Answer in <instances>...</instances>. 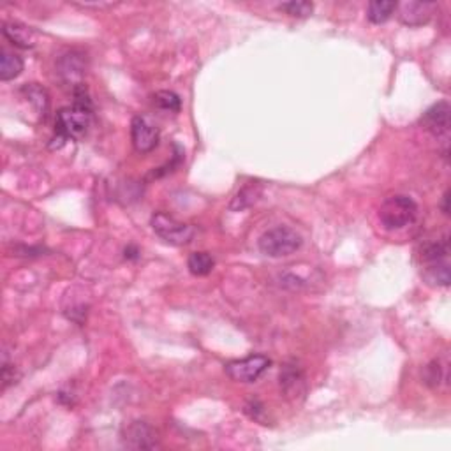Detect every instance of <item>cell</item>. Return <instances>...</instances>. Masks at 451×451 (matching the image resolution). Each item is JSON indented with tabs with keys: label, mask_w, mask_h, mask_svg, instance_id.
<instances>
[{
	"label": "cell",
	"mask_w": 451,
	"mask_h": 451,
	"mask_svg": "<svg viewBox=\"0 0 451 451\" xmlns=\"http://www.w3.org/2000/svg\"><path fill=\"white\" fill-rule=\"evenodd\" d=\"M271 361L263 354H254V356L245 358V360L231 361L226 365V372L236 383H254L267 372Z\"/></svg>",
	"instance_id": "5"
},
{
	"label": "cell",
	"mask_w": 451,
	"mask_h": 451,
	"mask_svg": "<svg viewBox=\"0 0 451 451\" xmlns=\"http://www.w3.org/2000/svg\"><path fill=\"white\" fill-rule=\"evenodd\" d=\"M450 113L451 108L446 101H440L437 105L430 106L425 113H423L422 123L429 133L433 136H446L450 133Z\"/></svg>",
	"instance_id": "8"
},
{
	"label": "cell",
	"mask_w": 451,
	"mask_h": 451,
	"mask_svg": "<svg viewBox=\"0 0 451 451\" xmlns=\"http://www.w3.org/2000/svg\"><path fill=\"white\" fill-rule=\"evenodd\" d=\"M23 71V60L13 51L4 50L0 51V80L11 81L18 78Z\"/></svg>",
	"instance_id": "13"
},
{
	"label": "cell",
	"mask_w": 451,
	"mask_h": 451,
	"mask_svg": "<svg viewBox=\"0 0 451 451\" xmlns=\"http://www.w3.org/2000/svg\"><path fill=\"white\" fill-rule=\"evenodd\" d=\"M278 9L288 13V15L296 16V18H307L312 13V9H314V6L311 2H285V4L278 6Z\"/></svg>",
	"instance_id": "20"
},
{
	"label": "cell",
	"mask_w": 451,
	"mask_h": 451,
	"mask_svg": "<svg viewBox=\"0 0 451 451\" xmlns=\"http://www.w3.org/2000/svg\"><path fill=\"white\" fill-rule=\"evenodd\" d=\"M446 254H447V240H444V242H436V243H429V245H425L422 256L426 263H437V261L444 260Z\"/></svg>",
	"instance_id": "19"
},
{
	"label": "cell",
	"mask_w": 451,
	"mask_h": 451,
	"mask_svg": "<svg viewBox=\"0 0 451 451\" xmlns=\"http://www.w3.org/2000/svg\"><path fill=\"white\" fill-rule=\"evenodd\" d=\"M426 281L432 282V284L437 285H447L450 284V267L447 263H432L429 267V271H426Z\"/></svg>",
	"instance_id": "17"
},
{
	"label": "cell",
	"mask_w": 451,
	"mask_h": 451,
	"mask_svg": "<svg viewBox=\"0 0 451 451\" xmlns=\"http://www.w3.org/2000/svg\"><path fill=\"white\" fill-rule=\"evenodd\" d=\"M416 213H418V206H416L415 199L398 194L391 196L381 205L379 220L384 228L395 231V229L409 226L416 219Z\"/></svg>",
	"instance_id": "2"
},
{
	"label": "cell",
	"mask_w": 451,
	"mask_h": 451,
	"mask_svg": "<svg viewBox=\"0 0 451 451\" xmlns=\"http://www.w3.org/2000/svg\"><path fill=\"white\" fill-rule=\"evenodd\" d=\"M400 22L408 27H419L430 22L436 11V4L432 2H402L397 4Z\"/></svg>",
	"instance_id": "7"
},
{
	"label": "cell",
	"mask_w": 451,
	"mask_h": 451,
	"mask_svg": "<svg viewBox=\"0 0 451 451\" xmlns=\"http://www.w3.org/2000/svg\"><path fill=\"white\" fill-rule=\"evenodd\" d=\"M187 267L191 270L192 275H198V277H203V275H208L210 271L215 267V261L210 256L208 253H194L189 256Z\"/></svg>",
	"instance_id": "15"
},
{
	"label": "cell",
	"mask_w": 451,
	"mask_h": 451,
	"mask_svg": "<svg viewBox=\"0 0 451 451\" xmlns=\"http://www.w3.org/2000/svg\"><path fill=\"white\" fill-rule=\"evenodd\" d=\"M447 203H450V192H446V194H444V203H443V210H444V213H450V206H447Z\"/></svg>",
	"instance_id": "22"
},
{
	"label": "cell",
	"mask_w": 451,
	"mask_h": 451,
	"mask_svg": "<svg viewBox=\"0 0 451 451\" xmlns=\"http://www.w3.org/2000/svg\"><path fill=\"white\" fill-rule=\"evenodd\" d=\"M22 92L27 95V99L36 106V109L41 113V115H44V113L48 112V105H50V101H48V94L43 87H39L37 83L25 85V87L22 88Z\"/></svg>",
	"instance_id": "16"
},
{
	"label": "cell",
	"mask_w": 451,
	"mask_h": 451,
	"mask_svg": "<svg viewBox=\"0 0 451 451\" xmlns=\"http://www.w3.org/2000/svg\"><path fill=\"white\" fill-rule=\"evenodd\" d=\"M281 388L288 397H298L305 390V377L296 365H285L281 372Z\"/></svg>",
	"instance_id": "10"
},
{
	"label": "cell",
	"mask_w": 451,
	"mask_h": 451,
	"mask_svg": "<svg viewBox=\"0 0 451 451\" xmlns=\"http://www.w3.org/2000/svg\"><path fill=\"white\" fill-rule=\"evenodd\" d=\"M130 136H133L134 148L140 154L152 152L159 143V129L144 116H134L130 123Z\"/></svg>",
	"instance_id": "6"
},
{
	"label": "cell",
	"mask_w": 451,
	"mask_h": 451,
	"mask_svg": "<svg viewBox=\"0 0 451 451\" xmlns=\"http://www.w3.org/2000/svg\"><path fill=\"white\" fill-rule=\"evenodd\" d=\"M154 102H156L157 106H159L161 109H164V112H173V113H178L182 108V101L180 97H178L175 92H170V90H161L157 92L156 97H154Z\"/></svg>",
	"instance_id": "18"
},
{
	"label": "cell",
	"mask_w": 451,
	"mask_h": 451,
	"mask_svg": "<svg viewBox=\"0 0 451 451\" xmlns=\"http://www.w3.org/2000/svg\"><path fill=\"white\" fill-rule=\"evenodd\" d=\"M152 228L163 240L171 245H184L189 243L194 236V228L189 224H182L175 220L171 215L157 212L152 215Z\"/></svg>",
	"instance_id": "4"
},
{
	"label": "cell",
	"mask_w": 451,
	"mask_h": 451,
	"mask_svg": "<svg viewBox=\"0 0 451 451\" xmlns=\"http://www.w3.org/2000/svg\"><path fill=\"white\" fill-rule=\"evenodd\" d=\"M257 245L264 256L285 257L302 247V236L295 229L281 226V228H274L264 233Z\"/></svg>",
	"instance_id": "3"
},
{
	"label": "cell",
	"mask_w": 451,
	"mask_h": 451,
	"mask_svg": "<svg viewBox=\"0 0 451 451\" xmlns=\"http://www.w3.org/2000/svg\"><path fill=\"white\" fill-rule=\"evenodd\" d=\"M123 443L133 450H150L157 446V437L152 426H148L144 422H134L126 430Z\"/></svg>",
	"instance_id": "9"
},
{
	"label": "cell",
	"mask_w": 451,
	"mask_h": 451,
	"mask_svg": "<svg viewBox=\"0 0 451 451\" xmlns=\"http://www.w3.org/2000/svg\"><path fill=\"white\" fill-rule=\"evenodd\" d=\"M137 254H140V250H137L136 247H127V249H126V257H127V260H136Z\"/></svg>",
	"instance_id": "21"
},
{
	"label": "cell",
	"mask_w": 451,
	"mask_h": 451,
	"mask_svg": "<svg viewBox=\"0 0 451 451\" xmlns=\"http://www.w3.org/2000/svg\"><path fill=\"white\" fill-rule=\"evenodd\" d=\"M85 71V62L81 58V55L78 53H67L60 58L58 62V72L60 76L64 78L65 81H71V83H76V81L81 80Z\"/></svg>",
	"instance_id": "11"
},
{
	"label": "cell",
	"mask_w": 451,
	"mask_h": 451,
	"mask_svg": "<svg viewBox=\"0 0 451 451\" xmlns=\"http://www.w3.org/2000/svg\"><path fill=\"white\" fill-rule=\"evenodd\" d=\"M6 39L13 43L18 48H32L34 46V34L29 27L22 25V23H4L2 29Z\"/></svg>",
	"instance_id": "12"
},
{
	"label": "cell",
	"mask_w": 451,
	"mask_h": 451,
	"mask_svg": "<svg viewBox=\"0 0 451 451\" xmlns=\"http://www.w3.org/2000/svg\"><path fill=\"white\" fill-rule=\"evenodd\" d=\"M74 97H76L74 105L69 106V108H62L57 113L55 133H57V140L60 141V144L67 140H78V137L83 136L88 129V123H90L92 102L83 85H76Z\"/></svg>",
	"instance_id": "1"
},
{
	"label": "cell",
	"mask_w": 451,
	"mask_h": 451,
	"mask_svg": "<svg viewBox=\"0 0 451 451\" xmlns=\"http://www.w3.org/2000/svg\"><path fill=\"white\" fill-rule=\"evenodd\" d=\"M397 9L395 2H386V0H374L367 8V18L368 22L374 25H381V23L388 22Z\"/></svg>",
	"instance_id": "14"
}]
</instances>
